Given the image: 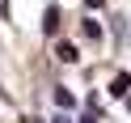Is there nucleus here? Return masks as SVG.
<instances>
[{"label":"nucleus","mask_w":131,"mask_h":123,"mask_svg":"<svg viewBox=\"0 0 131 123\" xmlns=\"http://www.w3.org/2000/svg\"><path fill=\"white\" fill-rule=\"evenodd\" d=\"M51 123H72V119H68V115H55V119H51Z\"/></svg>","instance_id":"4"},{"label":"nucleus","mask_w":131,"mask_h":123,"mask_svg":"<svg viewBox=\"0 0 131 123\" xmlns=\"http://www.w3.org/2000/svg\"><path fill=\"white\" fill-rule=\"evenodd\" d=\"M59 60H63V64H76L80 55H76V47H72V43H59Z\"/></svg>","instance_id":"2"},{"label":"nucleus","mask_w":131,"mask_h":123,"mask_svg":"<svg viewBox=\"0 0 131 123\" xmlns=\"http://www.w3.org/2000/svg\"><path fill=\"white\" fill-rule=\"evenodd\" d=\"M131 89V77H114V85H110V93H127Z\"/></svg>","instance_id":"3"},{"label":"nucleus","mask_w":131,"mask_h":123,"mask_svg":"<svg viewBox=\"0 0 131 123\" xmlns=\"http://www.w3.org/2000/svg\"><path fill=\"white\" fill-rule=\"evenodd\" d=\"M42 30H47V34H55V30H59V9H55V4L47 9V17H42Z\"/></svg>","instance_id":"1"}]
</instances>
